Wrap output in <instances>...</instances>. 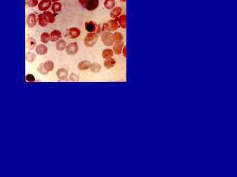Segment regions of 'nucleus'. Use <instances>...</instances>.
<instances>
[{
  "label": "nucleus",
  "instance_id": "1",
  "mask_svg": "<svg viewBox=\"0 0 237 177\" xmlns=\"http://www.w3.org/2000/svg\"><path fill=\"white\" fill-rule=\"evenodd\" d=\"M98 40V34L95 32L88 33L84 38V45L88 47H93Z\"/></svg>",
  "mask_w": 237,
  "mask_h": 177
},
{
  "label": "nucleus",
  "instance_id": "2",
  "mask_svg": "<svg viewBox=\"0 0 237 177\" xmlns=\"http://www.w3.org/2000/svg\"><path fill=\"white\" fill-rule=\"evenodd\" d=\"M103 28L107 32H115L119 28V24L115 19H112L104 23Z\"/></svg>",
  "mask_w": 237,
  "mask_h": 177
},
{
  "label": "nucleus",
  "instance_id": "3",
  "mask_svg": "<svg viewBox=\"0 0 237 177\" xmlns=\"http://www.w3.org/2000/svg\"><path fill=\"white\" fill-rule=\"evenodd\" d=\"M101 41L105 45L111 46L114 44L113 34L111 32H104L101 35Z\"/></svg>",
  "mask_w": 237,
  "mask_h": 177
},
{
  "label": "nucleus",
  "instance_id": "4",
  "mask_svg": "<svg viewBox=\"0 0 237 177\" xmlns=\"http://www.w3.org/2000/svg\"><path fill=\"white\" fill-rule=\"evenodd\" d=\"M66 52L69 55H74L78 51V45L77 43L72 42L66 46Z\"/></svg>",
  "mask_w": 237,
  "mask_h": 177
},
{
  "label": "nucleus",
  "instance_id": "5",
  "mask_svg": "<svg viewBox=\"0 0 237 177\" xmlns=\"http://www.w3.org/2000/svg\"><path fill=\"white\" fill-rule=\"evenodd\" d=\"M98 26V24L93 21L85 22V28H86V31L88 32V33L96 32Z\"/></svg>",
  "mask_w": 237,
  "mask_h": 177
},
{
  "label": "nucleus",
  "instance_id": "6",
  "mask_svg": "<svg viewBox=\"0 0 237 177\" xmlns=\"http://www.w3.org/2000/svg\"><path fill=\"white\" fill-rule=\"evenodd\" d=\"M36 22H37V19H36V16L34 13H30L28 15L27 18V24L29 28H33L36 26Z\"/></svg>",
  "mask_w": 237,
  "mask_h": 177
},
{
  "label": "nucleus",
  "instance_id": "7",
  "mask_svg": "<svg viewBox=\"0 0 237 177\" xmlns=\"http://www.w3.org/2000/svg\"><path fill=\"white\" fill-rule=\"evenodd\" d=\"M52 6L51 0H42L38 4V9L40 11H46Z\"/></svg>",
  "mask_w": 237,
  "mask_h": 177
},
{
  "label": "nucleus",
  "instance_id": "8",
  "mask_svg": "<svg viewBox=\"0 0 237 177\" xmlns=\"http://www.w3.org/2000/svg\"><path fill=\"white\" fill-rule=\"evenodd\" d=\"M123 47H124V43L123 42V41L115 42L113 44V53L116 54H121V53H122Z\"/></svg>",
  "mask_w": 237,
  "mask_h": 177
},
{
  "label": "nucleus",
  "instance_id": "9",
  "mask_svg": "<svg viewBox=\"0 0 237 177\" xmlns=\"http://www.w3.org/2000/svg\"><path fill=\"white\" fill-rule=\"evenodd\" d=\"M98 5H99L98 0H89L85 8H86L88 11H92L98 8Z\"/></svg>",
  "mask_w": 237,
  "mask_h": 177
},
{
  "label": "nucleus",
  "instance_id": "10",
  "mask_svg": "<svg viewBox=\"0 0 237 177\" xmlns=\"http://www.w3.org/2000/svg\"><path fill=\"white\" fill-rule=\"evenodd\" d=\"M50 35V41L52 42H55V41H57L58 40L61 39V38H62V34L59 30H55L51 32Z\"/></svg>",
  "mask_w": 237,
  "mask_h": 177
},
{
  "label": "nucleus",
  "instance_id": "11",
  "mask_svg": "<svg viewBox=\"0 0 237 177\" xmlns=\"http://www.w3.org/2000/svg\"><path fill=\"white\" fill-rule=\"evenodd\" d=\"M116 21L118 22L119 26L123 29L126 28V16L125 15H123L121 16H118L115 19Z\"/></svg>",
  "mask_w": 237,
  "mask_h": 177
},
{
  "label": "nucleus",
  "instance_id": "12",
  "mask_svg": "<svg viewBox=\"0 0 237 177\" xmlns=\"http://www.w3.org/2000/svg\"><path fill=\"white\" fill-rule=\"evenodd\" d=\"M69 34L72 39H76L81 35V30L78 28H71L69 30Z\"/></svg>",
  "mask_w": 237,
  "mask_h": 177
},
{
  "label": "nucleus",
  "instance_id": "13",
  "mask_svg": "<svg viewBox=\"0 0 237 177\" xmlns=\"http://www.w3.org/2000/svg\"><path fill=\"white\" fill-rule=\"evenodd\" d=\"M57 77L61 80H65L68 77V72L64 68H60L57 70Z\"/></svg>",
  "mask_w": 237,
  "mask_h": 177
},
{
  "label": "nucleus",
  "instance_id": "14",
  "mask_svg": "<svg viewBox=\"0 0 237 177\" xmlns=\"http://www.w3.org/2000/svg\"><path fill=\"white\" fill-rule=\"evenodd\" d=\"M122 13V9L120 7H115L113 9H111V11L110 13V16L113 19H115L116 18L119 16Z\"/></svg>",
  "mask_w": 237,
  "mask_h": 177
},
{
  "label": "nucleus",
  "instance_id": "15",
  "mask_svg": "<svg viewBox=\"0 0 237 177\" xmlns=\"http://www.w3.org/2000/svg\"><path fill=\"white\" fill-rule=\"evenodd\" d=\"M36 51L40 55H44L47 53V47L43 44H40L36 46Z\"/></svg>",
  "mask_w": 237,
  "mask_h": 177
},
{
  "label": "nucleus",
  "instance_id": "16",
  "mask_svg": "<svg viewBox=\"0 0 237 177\" xmlns=\"http://www.w3.org/2000/svg\"><path fill=\"white\" fill-rule=\"evenodd\" d=\"M91 63L90 61L83 60L79 63L78 64V68L80 70H87L90 68Z\"/></svg>",
  "mask_w": 237,
  "mask_h": 177
},
{
  "label": "nucleus",
  "instance_id": "17",
  "mask_svg": "<svg viewBox=\"0 0 237 177\" xmlns=\"http://www.w3.org/2000/svg\"><path fill=\"white\" fill-rule=\"evenodd\" d=\"M38 20L40 26L42 27H46L48 24V21L46 16L44 14H40L38 16Z\"/></svg>",
  "mask_w": 237,
  "mask_h": 177
},
{
  "label": "nucleus",
  "instance_id": "18",
  "mask_svg": "<svg viewBox=\"0 0 237 177\" xmlns=\"http://www.w3.org/2000/svg\"><path fill=\"white\" fill-rule=\"evenodd\" d=\"M113 54H114L113 51L111 49H104L102 51V53H101L102 57L104 59H108V58H112L113 57Z\"/></svg>",
  "mask_w": 237,
  "mask_h": 177
},
{
  "label": "nucleus",
  "instance_id": "19",
  "mask_svg": "<svg viewBox=\"0 0 237 177\" xmlns=\"http://www.w3.org/2000/svg\"><path fill=\"white\" fill-rule=\"evenodd\" d=\"M115 64H116V61H115V60L113 58L106 59V60L104 61V66L107 69L112 68L113 67H114Z\"/></svg>",
  "mask_w": 237,
  "mask_h": 177
},
{
  "label": "nucleus",
  "instance_id": "20",
  "mask_svg": "<svg viewBox=\"0 0 237 177\" xmlns=\"http://www.w3.org/2000/svg\"><path fill=\"white\" fill-rule=\"evenodd\" d=\"M67 43L64 40H59L56 43V49L59 51H63L66 48Z\"/></svg>",
  "mask_w": 237,
  "mask_h": 177
},
{
  "label": "nucleus",
  "instance_id": "21",
  "mask_svg": "<svg viewBox=\"0 0 237 177\" xmlns=\"http://www.w3.org/2000/svg\"><path fill=\"white\" fill-rule=\"evenodd\" d=\"M36 45V41L33 38H28L26 40V46L28 49H33Z\"/></svg>",
  "mask_w": 237,
  "mask_h": 177
},
{
  "label": "nucleus",
  "instance_id": "22",
  "mask_svg": "<svg viewBox=\"0 0 237 177\" xmlns=\"http://www.w3.org/2000/svg\"><path fill=\"white\" fill-rule=\"evenodd\" d=\"M43 14L46 16L49 23H53L56 21V15H53L50 11H44Z\"/></svg>",
  "mask_w": 237,
  "mask_h": 177
},
{
  "label": "nucleus",
  "instance_id": "23",
  "mask_svg": "<svg viewBox=\"0 0 237 177\" xmlns=\"http://www.w3.org/2000/svg\"><path fill=\"white\" fill-rule=\"evenodd\" d=\"M43 66H44V69L48 72L52 71L54 68V63L51 60L46 61V63L43 64Z\"/></svg>",
  "mask_w": 237,
  "mask_h": 177
},
{
  "label": "nucleus",
  "instance_id": "24",
  "mask_svg": "<svg viewBox=\"0 0 237 177\" xmlns=\"http://www.w3.org/2000/svg\"><path fill=\"white\" fill-rule=\"evenodd\" d=\"M90 68L91 71L94 73H99L101 69V66L100 64L97 63H94L91 64Z\"/></svg>",
  "mask_w": 237,
  "mask_h": 177
},
{
  "label": "nucleus",
  "instance_id": "25",
  "mask_svg": "<svg viewBox=\"0 0 237 177\" xmlns=\"http://www.w3.org/2000/svg\"><path fill=\"white\" fill-rule=\"evenodd\" d=\"M104 6L107 9L111 10L115 7V0H106L104 2Z\"/></svg>",
  "mask_w": 237,
  "mask_h": 177
},
{
  "label": "nucleus",
  "instance_id": "26",
  "mask_svg": "<svg viewBox=\"0 0 237 177\" xmlns=\"http://www.w3.org/2000/svg\"><path fill=\"white\" fill-rule=\"evenodd\" d=\"M40 40L44 44H47V43L50 41V34H48V33H47V32L42 33L41 34V36H40Z\"/></svg>",
  "mask_w": 237,
  "mask_h": 177
},
{
  "label": "nucleus",
  "instance_id": "27",
  "mask_svg": "<svg viewBox=\"0 0 237 177\" xmlns=\"http://www.w3.org/2000/svg\"><path fill=\"white\" fill-rule=\"evenodd\" d=\"M113 39L114 43L117 41H122L123 40V35L120 32H115L113 34Z\"/></svg>",
  "mask_w": 237,
  "mask_h": 177
},
{
  "label": "nucleus",
  "instance_id": "28",
  "mask_svg": "<svg viewBox=\"0 0 237 177\" xmlns=\"http://www.w3.org/2000/svg\"><path fill=\"white\" fill-rule=\"evenodd\" d=\"M52 9L55 13H59L62 10V4L59 2H55L53 5H52Z\"/></svg>",
  "mask_w": 237,
  "mask_h": 177
},
{
  "label": "nucleus",
  "instance_id": "29",
  "mask_svg": "<svg viewBox=\"0 0 237 177\" xmlns=\"http://www.w3.org/2000/svg\"><path fill=\"white\" fill-rule=\"evenodd\" d=\"M36 59V54L31 52H27L26 53V60L28 63H32Z\"/></svg>",
  "mask_w": 237,
  "mask_h": 177
},
{
  "label": "nucleus",
  "instance_id": "30",
  "mask_svg": "<svg viewBox=\"0 0 237 177\" xmlns=\"http://www.w3.org/2000/svg\"><path fill=\"white\" fill-rule=\"evenodd\" d=\"M26 4L29 7H34L38 4V0H26Z\"/></svg>",
  "mask_w": 237,
  "mask_h": 177
},
{
  "label": "nucleus",
  "instance_id": "31",
  "mask_svg": "<svg viewBox=\"0 0 237 177\" xmlns=\"http://www.w3.org/2000/svg\"><path fill=\"white\" fill-rule=\"evenodd\" d=\"M38 70V72H40V74H43V75H46V74H48V73H49V72H47V71L44 69V66H43V64H41L39 66Z\"/></svg>",
  "mask_w": 237,
  "mask_h": 177
},
{
  "label": "nucleus",
  "instance_id": "32",
  "mask_svg": "<svg viewBox=\"0 0 237 177\" xmlns=\"http://www.w3.org/2000/svg\"><path fill=\"white\" fill-rule=\"evenodd\" d=\"M25 79H26V81L28 82H34L36 80L35 77L32 74H27L26 76V78Z\"/></svg>",
  "mask_w": 237,
  "mask_h": 177
},
{
  "label": "nucleus",
  "instance_id": "33",
  "mask_svg": "<svg viewBox=\"0 0 237 177\" xmlns=\"http://www.w3.org/2000/svg\"><path fill=\"white\" fill-rule=\"evenodd\" d=\"M69 79L72 82H77L79 80V76L75 74H71L69 76Z\"/></svg>",
  "mask_w": 237,
  "mask_h": 177
},
{
  "label": "nucleus",
  "instance_id": "34",
  "mask_svg": "<svg viewBox=\"0 0 237 177\" xmlns=\"http://www.w3.org/2000/svg\"><path fill=\"white\" fill-rule=\"evenodd\" d=\"M88 1H89V0H78V2L80 3V4L83 7L85 8V7H86V4L88 2Z\"/></svg>",
  "mask_w": 237,
  "mask_h": 177
},
{
  "label": "nucleus",
  "instance_id": "35",
  "mask_svg": "<svg viewBox=\"0 0 237 177\" xmlns=\"http://www.w3.org/2000/svg\"><path fill=\"white\" fill-rule=\"evenodd\" d=\"M122 53L123 54V56L125 57H126V56H127V47H126V45H124V47L123 48Z\"/></svg>",
  "mask_w": 237,
  "mask_h": 177
},
{
  "label": "nucleus",
  "instance_id": "36",
  "mask_svg": "<svg viewBox=\"0 0 237 177\" xmlns=\"http://www.w3.org/2000/svg\"><path fill=\"white\" fill-rule=\"evenodd\" d=\"M51 1L55 3V2H58L59 1V0H51Z\"/></svg>",
  "mask_w": 237,
  "mask_h": 177
},
{
  "label": "nucleus",
  "instance_id": "37",
  "mask_svg": "<svg viewBox=\"0 0 237 177\" xmlns=\"http://www.w3.org/2000/svg\"><path fill=\"white\" fill-rule=\"evenodd\" d=\"M119 1H121V2H126V0H119Z\"/></svg>",
  "mask_w": 237,
  "mask_h": 177
}]
</instances>
